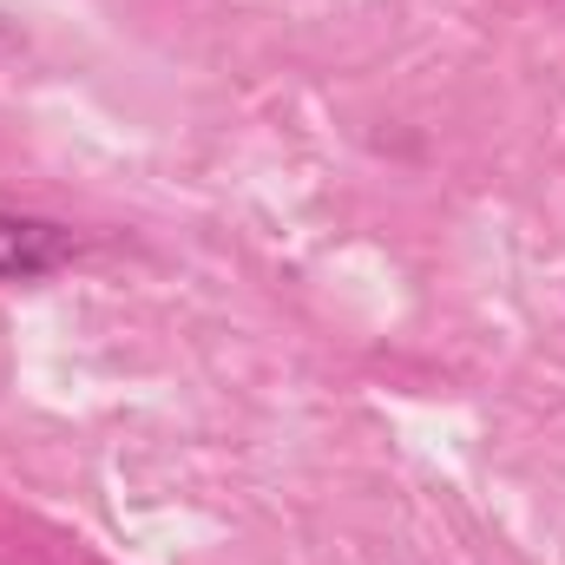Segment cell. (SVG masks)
I'll return each mask as SVG.
<instances>
[{
    "instance_id": "obj_1",
    "label": "cell",
    "mask_w": 565,
    "mask_h": 565,
    "mask_svg": "<svg viewBox=\"0 0 565 565\" xmlns=\"http://www.w3.org/2000/svg\"><path fill=\"white\" fill-rule=\"evenodd\" d=\"M79 257V237L53 217H26V211H0V282H33L53 277L60 264Z\"/></svg>"
}]
</instances>
